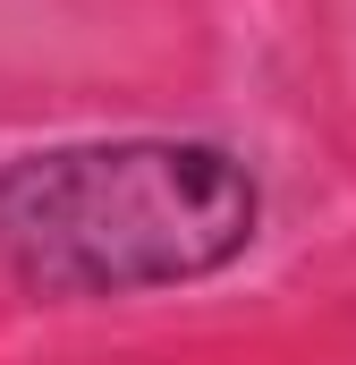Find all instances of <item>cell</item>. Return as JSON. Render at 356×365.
<instances>
[{
  "instance_id": "6da1fadb",
  "label": "cell",
  "mask_w": 356,
  "mask_h": 365,
  "mask_svg": "<svg viewBox=\"0 0 356 365\" xmlns=\"http://www.w3.org/2000/svg\"><path fill=\"white\" fill-rule=\"evenodd\" d=\"M263 230V179L212 136H102L0 162V289L77 306L229 272Z\"/></svg>"
}]
</instances>
